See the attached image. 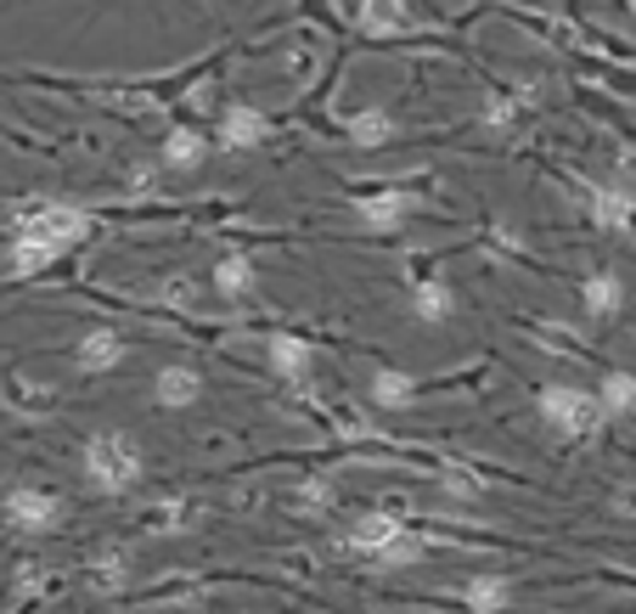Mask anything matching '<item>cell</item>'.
<instances>
[{
	"label": "cell",
	"mask_w": 636,
	"mask_h": 614,
	"mask_svg": "<svg viewBox=\"0 0 636 614\" xmlns=\"http://www.w3.org/2000/svg\"><path fill=\"white\" fill-rule=\"evenodd\" d=\"M141 474H147V463H141V446L130 440V434L102 428V434L85 440V479H90L97 496H125V491L141 485Z\"/></svg>",
	"instance_id": "cell-1"
},
{
	"label": "cell",
	"mask_w": 636,
	"mask_h": 614,
	"mask_svg": "<svg viewBox=\"0 0 636 614\" xmlns=\"http://www.w3.org/2000/svg\"><path fill=\"white\" fill-rule=\"evenodd\" d=\"M540 417H547V428L558 434V440H592V434L603 428V406L575 389V384H553V389H540Z\"/></svg>",
	"instance_id": "cell-2"
},
{
	"label": "cell",
	"mask_w": 636,
	"mask_h": 614,
	"mask_svg": "<svg viewBox=\"0 0 636 614\" xmlns=\"http://www.w3.org/2000/svg\"><path fill=\"white\" fill-rule=\"evenodd\" d=\"M62 496L57 491H40V485H18V491H7L0 496V518L12 524V531H23V536H51L57 524H62Z\"/></svg>",
	"instance_id": "cell-3"
},
{
	"label": "cell",
	"mask_w": 636,
	"mask_h": 614,
	"mask_svg": "<svg viewBox=\"0 0 636 614\" xmlns=\"http://www.w3.org/2000/svg\"><path fill=\"white\" fill-rule=\"evenodd\" d=\"M18 231H23V237H40V242H51V248L68 254V248L90 231V215L73 209V204H40V209H29V215L18 220Z\"/></svg>",
	"instance_id": "cell-4"
},
{
	"label": "cell",
	"mask_w": 636,
	"mask_h": 614,
	"mask_svg": "<svg viewBox=\"0 0 636 614\" xmlns=\"http://www.w3.org/2000/svg\"><path fill=\"white\" fill-rule=\"evenodd\" d=\"M125 356H130V344H125L113 327H90V333L79 338V349H73V362H79L85 378H108Z\"/></svg>",
	"instance_id": "cell-5"
},
{
	"label": "cell",
	"mask_w": 636,
	"mask_h": 614,
	"mask_svg": "<svg viewBox=\"0 0 636 614\" xmlns=\"http://www.w3.org/2000/svg\"><path fill=\"white\" fill-rule=\"evenodd\" d=\"M400 531H411V524H406V518H395V513H360V518H355V531L344 536V553L372 558V553H384Z\"/></svg>",
	"instance_id": "cell-6"
},
{
	"label": "cell",
	"mask_w": 636,
	"mask_h": 614,
	"mask_svg": "<svg viewBox=\"0 0 636 614\" xmlns=\"http://www.w3.org/2000/svg\"><path fill=\"white\" fill-rule=\"evenodd\" d=\"M316 367V344L299 338V333H270V373L288 378V384H305Z\"/></svg>",
	"instance_id": "cell-7"
},
{
	"label": "cell",
	"mask_w": 636,
	"mask_h": 614,
	"mask_svg": "<svg viewBox=\"0 0 636 614\" xmlns=\"http://www.w3.org/2000/svg\"><path fill=\"white\" fill-rule=\"evenodd\" d=\"M265 136H270V125H265L259 108H248V102H231V108H226V119H220V141H226L231 152H248V147H259Z\"/></svg>",
	"instance_id": "cell-8"
},
{
	"label": "cell",
	"mask_w": 636,
	"mask_h": 614,
	"mask_svg": "<svg viewBox=\"0 0 636 614\" xmlns=\"http://www.w3.org/2000/svg\"><path fill=\"white\" fill-rule=\"evenodd\" d=\"M198 395H203V378H198L192 367H163V373L152 378V400L169 406V412H187Z\"/></svg>",
	"instance_id": "cell-9"
},
{
	"label": "cell",
	"mask_w": 636,
	"mask_h": 614,
	"mask_svg": "<svg viewBox=\"0 0 636 614\" xmlns=\"http://www.w3.org/2000/svg\"><path fill=\"white\" fill-rule=\"evenodd\" d=\"M513 603V581L507 575H474L463 581V608L468 614H501Z\"/></svg>",
	"instance_id": "cell-10"
},
{
	"label": "cell",
	"mask_w": 636,
	"mask_h": 614,
	"mask_svg": "<svg viewBox=\"0 0 636 614\" xmlns=\"http://www.w3.org/2000/svg\"><path fill=\"white\" fill-rule=\"evenodd\" d=\"M406 209H411V198H400V192L355 198V215H360V226H367V231H395V226L406 220Z\"/></svg>",
	"instance_id": "cell-11"
},
{
	"label": "cell",
	"mask_w": 636,
	"mask_h": 614,
	"mask_svg": "<svg viewBox=\"0 0 636 614\" xmlns=\"http://www.w3.org/2000/svg\"><path fill=\"white\" fill-rule=\"evenodd\" d=\"M580 305H586V316H592V321H608V316L625 305V288H619V277H614V271H597V277H586V288H580Z\"/></svg>",
	"instance_id": "cell-12"
},
{
	"label": "cell",
	"mask_w": 636,
	"mask_h": 614,
	"mask_svg": "<svg viewBox=\"0 0 636 614\" xmlns=\"http://www.w3.org/2000/svg\"><path fill=\"white\" fill-rule=\"evenodd\" d=\"M450 310H457V294H450L445 283H417V288H411V316H417L423 327L450 321Z\"/></svg>",
	"instance_id": "cell-13"
},
{
	"label": "cell",
	"mask_w": 636,
	"mask_h": 614,
	"mask_svg": "<svg viewBox=\"0 0 636 614\" xmlns=\"http://www.w3.org/2000/svg\"><path fill=\"white\" fill-rule=\"evenodd\" d=\"M85 581L97 586V592H119V586L130 581V553H125V547H102L97 558L85 564Z\"/></svg>",
	"instance_id": "cell-14"
},
{
	"label": "cell",
	"mask_w": 636,
	"mask_h": 614,
	"mask_svg": "<svg viewBox=\"0 0 636 614\" xmlns=\"http://www.w3.org/2000/svg\"><path fill=\"white\" fill-rule=\"evenodd\" d=\"M215 294L220 299H248L254 294V259L248 254H226L215 266Z\"/></svg>",
	"instance_id": "cell-15"
},
{
	"label": "cell",
	"mask_w": 636,
	"mask_h": 614,
	"mask_svg": "<svg viewBox=\"0 0 636 614\" xmlns=\"http://www.w3.org/2000/svg\"><path fill=\"white\" fill-rule=\"evenodd\" d=\"M192 524H198V507L192 502H158V507H147L141 531L147 536H175V531H192Z\"/></svg>",
	"instance_id": "cell-16"
},
{
	"label": "cell",
	"mask_w": 636,
	"mask_h": 614,
	"mask_svg": "<svg viewBox=\"0 0 636 614\" xmlns=\"http://www.w3.org/2000/svg\"><path fill=\"white\" fill-rule=\"evenodd\" d=\"M203 158H209V141L198 130H169L163 136V164L169 169H203Z\"/></svg>",
	"instance_id": "cell-17"
},
{
	"label": "cell",
	"mask_w": 636,
	"mask_h": 614,
	"mask_svg": "<svg viewBox=\"0 0 636 614\" xmlns=\"http://www.w3.org/2000/svg\"><path fill=\"white\" fill-rule=\"evenodd\" d=\"M51 259H62V248L40 242V237H23L12 242V277H34V271H51Z\"/></svg>",
	"instance_id": "cell-18"
},
{
	"label": "cell",
	"mask_w": 636,
	"mask_h": 614,
	"mask_svg": "<svg viewBox=\"0 0 636 614\" xmlns=\"http://www.w3.org/2000/svg\"><path fill=\"white\" fill-rule=\"evenodd\" d=\"M349 141L372 152V147L395 141V119H389L384 108H367V113H355V119H349Z\"/></svg>",
	"instance_id": "cell-19"
},
{
	"label": "cell",
	"mask_w": 636,
	"mask_h": 614,
	"mask_svg": "<svg viewBox=\"0 0 636 614\" xmlns=\"http://www.w3.org/2000/svg\"><path fill=\"white\" fill-rule=\"evenodd\" d=\"M400 23H406L400 0H360V29L367 34H400Z\"/></svg>",
	"instance_id": "cell-20"
},
{
	"label": "cell",
	"mask_w": 636,
	"mask_h": 614,
	"mask_svg": "<svg viewBox=\"0 0 636 614\" xmlns=\"http://www.w3.org/2000/svg\"><path fill=\"white\" fill-rule=\"evenodd\" d=\"M417 395V384L406 378V373H395V367H378L372 373V400L384 406V412H395V406H406Z\"/></svg>",
	"instance_id": "cell-21"
},
{
	"label": "cell",
	"mask_w": 636,
	"mask_h": 614,
	"mask_svg": "<svg viewBox=\"0 0 636 614\" xmlns=\"http://www.w3.org/2000/svg\"><path fill=\"white\" fill-rule=\"evenodd\" d=\"M597 406H603V417H625V412H636V378H630V373H608Z\"/></svg>",
	"instance_id": "cell-22"
},
{
	"label": "cell",
	"mask_w": 636,
	"mask_h": 614,
	"mask_svg": "<svg viewBox=\"0 0 636 614\" xmlns=\"http://www.w3.org/2000/svg\"><path fill=\"white\" fill-rule=\"evenodd\" d=\"M592 220H597L603 231L630 226V198H625V192H592Z\"/></svg>",
	"instance_id": "cell-23"
},
{
	"label": "cell",
	"mask_w": 636,
	"mask_h": 614,
	"mask_svg": "<svg viewBox=\"0 0 636 614\" xmlns=\"http://www.w3.org/2000/svg\"><path fill=\"white\" fill-rule=\"evenodd\" d=\"M158 305H169V310H192V305H198V283H192V277H169V283L158 288Z\"/></svg>",
	"instance_id": "cell-24"
},
{
	"label": "cell",
	"mask_w": 636,
	"mask_h": 614,
	"mask_svg": "<svg viewBox=\"0 0 636 614\" xmlns=\"http://www.w3.org/2000/svg\"><path fill=\"white\" fill-rule=\"evenodd\" d=\"M332 502H338V496H332V485H327V479H305V485H299V507H310V513H327Z\"/></svg>",
	"instance_id": "cell-25"
},
{
	"label": "cell",
	"mask_w": 636,
	"mask_h": 614,
	"mask_svg": "<svg viewBox=\"0 0 636 614\" xmlns=\"http://www.w3.org/2000/svg\"><path fill=\"white\" fill-rule=\"evenodd\" d=\"M619 507H630V513H636V491H625V496H619Z\"/></svg>",
	"instance_id": "cell-26"
},
{
	"label": "cell",
	"mask_w": 636,
	"mask_h": 614,
	"mask_svg": "<svg viewBox=\"0 0 636 614\" xmlns=\"http://www.w3.org/2000/svg\"><path fill=\"white\" fill-rule=\"evenodd\" d=\"M625 7H630V12H636V0H625Z\"/></svg>",
	"instance_id": "cell-27"
}]
</instances>
